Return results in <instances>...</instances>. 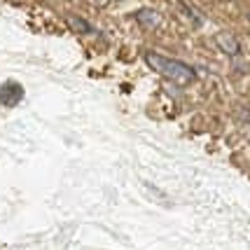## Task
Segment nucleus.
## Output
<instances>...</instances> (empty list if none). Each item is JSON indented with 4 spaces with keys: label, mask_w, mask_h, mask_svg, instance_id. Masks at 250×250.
<instances>
[{
    "label": "nucleus",
    "mask_w": 250,
    "mask_h": 250,
    "mask_svg": "<svg viewBox=\"0 0 250 250\" xmlns=\"http://www.w3.org/2000/svg\"><path fill=\"white\" fill-rule=\"evenodd\" d=\"M145 61L152 65L157 73L166 75L168 80H173L178 84H192L194 77H196L194 70H192L189 65H185L183 61H175V59L162 56V54H157V52H147V54H145Z\"/></svg>",
    "instance_id": "f257e3e1"
},
{
    "label": "nucleus",
    "mask_w": 250,
    "mask_h": 250,
    "mask_svg": "<svg viewBox=\"0 0 250 250\" xmlns=\"http://www.w3.org/2000/svg\"><path fill=\"white\" fill-rule=\"evenodd\" d=\"M21 87L17 84V82H5L2 87H0V103H5V105H14L19 98H21Z\"/></svg>",
    "instance_id": "f03ea898"
},
{
    "label": "nucleus",
    "mask_w": 250,
    "mask_h": 250,
    "mask_svg": "<svg viewBox=\"0 0 250 250\" xmlns=\"http://www.w3.org/2000/svg\"><path fill=\"white\" fill-rule=\"evenodd\" d=\"M218 44L225 49V52H227V54H231V56H236L241 52L236 38H234V35H229V33H220V35H218Z\"/></svg>",
    "instance_id": "7ed1b4c3"
},
{
    "label": "nucleus",
    "mask_w": 250,
    "mask_h": 250,
    "mask_svg": "<svg viewBox=\"0 0 250 250\" xmlns=\"http://www.w3.org/2000/svg\"><path fill=\"white\" fill-rule=\"evenodd\" d=\"M136 19L141 23H145V26H157V23H159V14L154 10H141L136 14Z\"/></svg>",
    "instance_id": "20e7f679"
},
{
    "label": "nucleus",
    "mask_w": 250,
    "mask_h": 250,
    "mask_svg": "<svg viewBox=\"0 0 250 250\" xmlns=\"http://www.w3.org/2000/svg\"><path fill=\"white\" fill-rule=\"evenodd\" d=\"M68 23H70V26H75L77 31H82V33L91 31V26H89L84 19H80V17H70V19H68Z\"/></svg>",
    "instance_id": "39448f33"
}]
</instances>
